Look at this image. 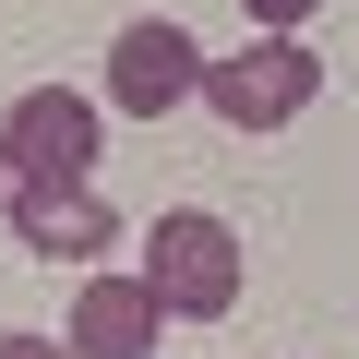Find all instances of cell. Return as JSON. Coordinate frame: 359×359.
Masks as SVG:
<instances>
[{"instance_id":"obj_1","label":"cell","mask_w":359,"mask_h":359,"mask_svg":"<svg viewBox=\"0 0 359 359\" xmlns=\"http://www.w3.org/2000/svg\"><path fill=\"white\" fill-rule=\"evenodd\" d=\"M96 132H108V96L25 84L0 108V204L13 192H96Z\"/></svg>"},{"instance_id":"obj_2","label":"cell","mask_w":359,"mask_h":359,"mask_svg":"<svg viewBox=\"0 0 359 359\" xmlns=\"http://www.w3.org/2000/svg\"><path fill=\"white\" fill-rule=\"evenodd\" d=\"M240 228L228 216H204V204H168L156 228H144V287L168 299V323H228L240 311Z\"/></svg>"},{"instance_id":"obj_3","label":"cell","mask_w":359,"mask_h":359,"mask_svg":"<svg viewBox=\"0 0 359 359\" xmlns=\"http://www.w3.org/2000/svg\"><path fill=\"white\" fill-rule=\"evenodd\" d=\"M204 48H192V25H168V13H144V25H120L108 36V72H96V96L120 108V120H168V108H192L204 96Z\"/></svg>"},{"instance_id":"obj_4","label":"cell","mask_w":359,"mask_h":359,"mask_svg":"<svg viewBox=\"0 0 359 359\" xmlns=\"http://www.w3.org/2000/svg\"><path fill=\"white\" fill-rule=\"evenodd\" d=\"M311 96H323V60H311L299 36H252V48H228V60L204 72V108H216L228 132H287Z\"/></svg>"},{"instance_id":"obj_5","label":"cell","mask_w":359,"mask_h":359,"mask_svg":"<svg viewBox=\"0 0 359 359\" xmlns=\"http://www.w3.org/2000/svg\"><path fill=\"white\" fill-rule=\"evenodd\" d=\"M72 359H156V335H168V299L144 287V264H96L84 287H72Z\"/></svg>"},{"instance_id":"obj_6","label":"cell","mask_w":359,"mask_h":359,"mask_svg":"<svg viewBox=\"0 0 359 359\" xmlns=\"http://www.w3.org/2000/svg\"><path fill=\"white\" fill-rule=\"evenodd\" d=\"M0 216H13V240H25L36 264H96V252H120V240H132L108 192H13Z\"/></svg>"},{"instance_id":"obj_7","label":"cell","mask_w":359,"mask_h":359,"mask_svg":"<svg viewBox=\"0 0 359 359\" xmlns=\"http://www.w3.org/2000/svg\"><path fill=\"white\" fill-rule=\"evenodd\" d=\"M240 13H252V25H264V36H299V25H311V13H323V0H240Z\"/></svg>"},{"instance_id":"obj_8","label":"cell","mask_w":359,"mask_h":359,"mask_svg":"<svg viewBox=\"0 0 359 359\" xmlns=\"http://www.w3.org/2000/svg\"><path fill=\"white\" fill-rule=\"evenodd\" d=\"M0 359H72V335H25V323H0Z\"/></svg>"}]
</instances>
